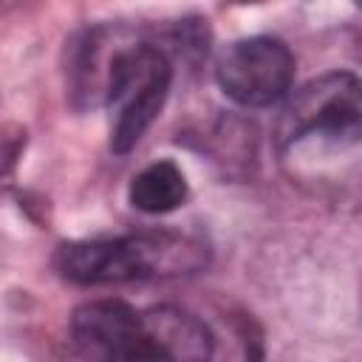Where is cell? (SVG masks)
Instances as JSON below:
<instances>
[{"instance_id": "4", "label": "cell", "mask_w": 362, "mask_h": 362, "mask_svg": "<svg viewBox=\"0 0 362 362\" xmlns=\"http://www.w3.org/2000/svg\"><path fill=\"white\" fill-rule=\"evenodd\" d=\"M294 54L277 37H243L226 45L215 62L218 88L243 107H269L291 93Z\"/></svg>"}, {"instance_id": "2", "label": "cell", "mask_w": 362, "mask_h": 362, "mask_svg": "<svg viewBox=\"0 0 362 362\" xmlns=\"http://www.w3.org/2000/svg\"><path fill=\"white\" fill-rule=\"evenodd\" d=\"M170 79H173V65L158 45L139 42L113 54L102 82L105 102L113 110V124H110L113 153L124 156L141 141V136L147 133V127L156 122V116L167 102Z\"/></svg>"}, {"instance_id": "1", "label": "cell", "mask_w": 362, "mask_h": 362, "mask_svg": "<svg viewBox=\"0 0 362 362\" xmlns=\"http://www.w3.org/2000/svg\"><path fill=\"white\" fill-rule=\"evenodd\" d=\"M206 263V249L175 232H139L99 240H71L54 255L57 272L79 286L187 274Z\"/></svg>"}, {"instance_id": "7", "label": "cell", "mask_w": 362, "mask_h": 362, "mask_svg": "<svg viewBox=\"0 0 362 362\" xmlns=\"http://www.w3.org/2000/svg\"><path fill=\"white\" fill-rule=\"evenodd\" d=\"M130 204L147 215H164L187 201V178L173 161H156L130 181Z\"/></svg>"}, {"instance_id": "3", "label": "cell", "mask_w": 362, "mask_h": 362, "mask_svg": "<svg viewBox=\"0 0 362 362\" xmlns=\"http://www.w3.org/2000/svg\"><path fill=\"white\" fill-rule=\"evenodd\" d=\"M362 122L359 82L348 71H331L311 79L286 102L274 136L280 147H291L305 136L356 139Z\"/></svg>"}, {"instance_id": "6", "label": "cell", "mask_w": 362, "mask_h": 362, "mask_svg": "<svg viewBox=\"0 0 362 362\" xmlns=\"http://www.w3.org/2000/svg\"><path fill=\"white\" fill-rule=\"evenodd\" d=\"M150 337V362H209L212 334L189 311L158 305L141 311Z\"/></svg>"}, {"instance_id": "5", "label": "cell", "mask_w": 362, "mask_h": 362, "mask_svg": "<svg viewBox=\"0 0 362 362\" xmlns=\"http://www.w3.org/2000/svg\"><path fill=\"white\" fill-rule=\"evenodd\" d=\"M71 337L85 362H150L141 311L122 300H93L74 311Z\"/></svg>"}]
</instances>
